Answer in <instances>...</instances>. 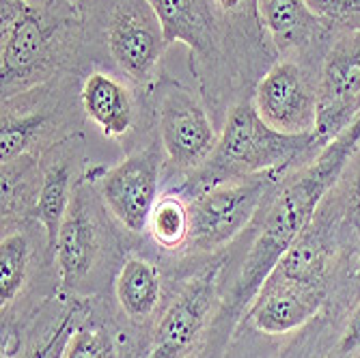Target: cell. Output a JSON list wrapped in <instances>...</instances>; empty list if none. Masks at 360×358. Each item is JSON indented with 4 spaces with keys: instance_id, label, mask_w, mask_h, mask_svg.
I'll return each instance as SVG.
<instances>
[{
    "instance_id": "cb8c5ba5",
    "label": "cell",
    "mask_w": 360,
    "mask_h": 358,
    "mask_svg": "<svg viewBox=\"0 0 360 358\" xmlns=\"http://www.w3.org/2000/svg\"><path fill=\"white\" fill-rule=\"evenodd\" d=\"M117 345L110 333L95 326H80L70 339L65 358H115Z\"/></svg>"
},
{
    "instance_id": "9a60e30c",
    "label": "cell",
    "mask_w": 360,
    "mask_h": 358,
    "mask_svg": "<svg viewBox=\"0 0 360 358\" xmlns=\"http://www.w3.org/2000/svg\"><path fill=\"white\" fill-rule=\"evenodd\" d=\"M97 201H100V194H97L93 181L82 175L76 186L68 216L60 224L54 250V262L58 266L60 283L65 289H76L80 283H84L102 252Z\"/></svg>"
},
{
    "instance_id": "83f0119b",
    "label": "cell",
    "mask_w": 360,
    "mask_h": 358,
    "mask_svg": "<svg viewBox=\"0 0 360 358\" xmlns=\"http://www.w3.org/2000/svg\"><path fill=\"white\" fill-rule=\"evenodd\" d=\"M63 3H68L70 7H74L76 11H80L82 18H86L89 9H91V5H93V0H63Z\"/></svg>"
},
{
    "instance_id": "ba28073f",
    "label": "cell",
    "mask_w": 360,
    "mask_h": 358,
    "mask_svg": "<svg viewBox=\"0 0 360 358\" xmlns=\"http://www.w3.org/2000/svg\"><path fill=\"white\" fill-rule=\"evenodd\" d=\"M287 177V175H285ZM266 173L214 184L188 199L190 238L188 246L199 252H212L226 246L246 226L252 224L266 199L285 179Z\"/></svg>"
},
{
    "instance_id": "277c9868",
    "label": "cell",
    "mask_w": 360,
    "mask_h": 358,
    "mask_svg": "<svg viewBox=\"0 0 360 358\" xmlns=\"http://www.w3.org/2000/svg\"><path fill=\"white\" fill-rule=\"evenodd\" d=\"M323 143L313 134H285L270 127L255 110L250 97L238 102L226 113L220 139L201 169L184 177L177 190L186 199L196 197L205 188L252 175H289L321 151Z\"/></svg>"
},
{
    "instance_id": "30bf717a",
    "label": "cell",
    "mask_w": 360,
    "mask_h": 358,
    "mask_svg": "<svg viewBox=\"0 0 360 358\" xmlns=\"http://www.w3.org/2000/svg\"><path fill=\"white\" fill-rule=\"evenodd\" d=\"M360 115V30L337 32L317 72L313 134L326 145Z\"/></svg>"
},
{
    "instance_id": "52a82bcc",
    "label": "cell",
    "mask_w": 360,
    "mask_h": 358,
    "mask_svg": "<svg viewBox=\"0 0 360 358\" xmlns=\"http://www.w3.org/2000/svg\"><path fill=\"white\" fill-rule=\"evenodd\" d=\"M151 102L155 134L165 149L167 167L181 177L201 169L220 139L203 95L162 74L151 91Z\"/></svg>"
},
{
    "instance_id": "5b68a950",
    "label": "cell",
    "mask_w": 360,
    "mask_h": 358,
    "mask_svg": "<svg viewBox=\"0 0 360 358\" xmlns=\"http://www.w3.org/2000/svg\"><path fill=\"white\" fill-rule=\"evenodd\" d=\"M84 22L86 48L100 46L112 72L151 93L169 41L149 0H93Z\"/></svg>"
},
{
    "instance_id": "f1b7e54d",
    "label": "cell",
    "mask_w": 360,
    "mask_h": 358,
    "mask_svg": "<svg viewBox=\"0 0 360 358\" xmlns=\"http://www.w3.org/2000/svg\"><path fill=\"white\" fill-rule=\"evenodd\" d=\"M250 9H252V13L259 18V11H257V0H250Z\"/></svg>"
},
{
    "instance_id": "7a4b0ae2",
    "label": "cell",
    "mask_w": 360,
    "mask_h": 358,
    "mask_svg": "<svg viewBox=\"0 0 360 358\" xmlns=\"http://www.w3.org/2000/svg\"><path fill=\"white\" fill-rule=\"evenodd\" d=\"M358 149L360 115L341 134L326 143L309 165L289 173L276 186L252 220L257 236L242 264V272L231 291V300L222 305L220 317L229 319L231 315V319H238L242 311H248L261 285L268 281L283 255L315 218L326 194L337 186Z\"/></svg>"
},
{
    "instance_id": "d4e9b609",
    "label": "cell",
    "mask_w": 360,
    "mask_h": 358,
    "mask_svg": "<svg viewBox=\"0 0 360 358\" xmlns=\"http://www.w3.org/2000/svg\"><path fill=\"white\" fill-rule=\"evenodd\" d=\"M78 315H80V309L76 305H72L68 311L60 315V319L56 321V326L52 328V333L37 347H32L24 358H65L70 339L76 333V328L80 326L78 319H76Z\"/></svg>"
},
{
    "instance_id": "4fadbf2b",
    "label": "cell",
    "mask_w": 360,
    "mask_h": 358,
    "mask_svg": "<svg viewBox=\"0 0 360 358\" xmlns=\"http://www.w3.org/2000/svg\"><path fill=\"white\" fill-rule=\"evenodd\" d=\"M84 119L110 141L129 139L145 117H153L151 93L108 70H89L80 84Z\"/></svg>"
},
{
    "instance_id": "484cf974",
    "label": "cell",
    "mask_w": 360,
    "mask_h": 358,
    "mask_svg": "<svg viewBox=\"0 0 360 358\" xmlns=\"http://www.w3.org/2000/svg\"><path fill=\"white\" fill-rule=\"evenodd\" d=\"M356 350H360V302L354 309V313L349 315V321H347V326H345L341 341H339V354L341 356H349Z\"/></svg>"
},
{
    "instance_id": "5bb4252c",
    "label": "cell",
    "mask_w": 360,
    "mask_h": 358,
    "mask_svg": "<svg viewBox=\"0 0 360 358\" xmlns=\"http://www.w3.org/2000/svg\"><path fill=\"white\" fill-rule=\"evenodd\" d=\"M259 22L278 58L300 60L319 72L333 32L307 5V0H257Z\"/></svg>"
},
{
    "instance_id": "9c48e42d",
    "label": "cell",
    "mask_w": 360,
    "mask_h": 358,
    "mask_svg": "<svg viewBox=\"0 0 360 358\" xmlns=\"http://www.w3.org/2000/svg\"><path fill=\"white\" fill-rule=\"evenodd\" d=\"M167 155L160 141L132 151L119 165L106 169L95 167L84 177L93 181L106 212L129 234H145L160 186L165 179Z\"/></svg>"
},
{
    "instance_id": "ac0fdd59",
    "label": "cell",
    "mask_w": 360,
    "mask_h": 358,
    "mask_svg": "<svg viewBox=\"0 0 360 358\" xmlns=\"http://www.w3.org/2000/svg\"><path fill=\"white\" fill-rule=\"evenodd\" d=\"M117 302L132 321H147L158 311L162 279L158 268L143 257H127L115 281Z\"/></svg>"
},
{
    "instance_id": "ffe728a7",
    "label": "cell",
    "mask_w": 360,
    "mask_h": 358,
    "mask_svg": "<svg viewBox=\"0 0 360 358\" xmlns=\"http://www.w3.org/2000/svg\"><path fill=\"white\" fill-rule=\"evenodd\" d=\"M326 268H328V246H326L323 229L315 224L313 218L307 229L298 236V240L283 255L272 274L307 285L326 287Z\"/></svg>"
},
{
    "instance_id": "603a6c76",
    "label": "cell",
    "mask_w": 360,
    "mask_h": 358,
    "mask_svg": "<svg viewBox=\"0 0 360 358\" xmlns=\"http://www.w3.org/2000/svg\"><path fill=\"white\" fill-rule=\"evenodd\" d=\"M307 5L333 32L360 30V0H307Z\"/></svg>"
},
{
    "instance_id": "8fae6325",
    "label": "cell",
    "mask_w": 360,
    "mask_h": 358,
    "mask_svg": "<svg viewBox=\"0 0 360 358\" xmlns=\"http://www.w3.org/2000/svg\"><path fill=\"white\" fill-rule=\"evenodd\" d=\"M250 100L257 115L285 134H309L317 119V70L278 58L259 78Z\"/></svg>"
},
{
    "instance_id": "4316f807",
    "label": "cell",
    "mask_w": 360,
    "mask_h": 358,
    "mask_svg": "<svg viewBox=\"0 0 360 358\" xmlns=\"http://www.w3.org/2000/svg\"><path fill=\"white\" fill-rule=\"evenodd\" d=\"M218 9L226 15V18H236V15H248L252 20L259 22V18L252 13L250 9V0H216ZM261 24V22H259Z\"/></svg>"
},
{
    "instance_id": "44dd1931",
    "label": "cell",
    "mask_w": 360,
    "mask_h": 358,
    "mask_svg": "<svg viewBox=\"0 0 360 358\" xmlns=\"http://www.w3.org/2000/svg\"><path fill=\"white\" fill-rule=\"evenodd\" d=\"M147 234L165 250H177L188 244L190 205L177 188L160 194L147 222Z\"/></svg>"
},
{
    "instance_id": "2e32d148",
    "label": "cell",
    "mask_w": 360,
    "mask_h": 358,
    "mask_svg": "<svg viewBox=\"0 0 360 358\" xmlns=\"http://www.w3.org/2000/svg\"><path fill=\"white\" fill-rule=\"evenodd\" d=\"M80 153H82L80 134H76L54 145L50 151L41 155V186H39L37 205L35 212H32V218L44 226L50 257H54L60 224L65 216H68L76 186L82 179L78 177V169L82 162Z\"/></svg>"
},
{
    "instance_id": "8992f818",
    "label": "cell",
    "mask_w": 360,
    "mask_h": 358,
    "mask_svg": "<svg viewBox=\"0 0 360 358\" xmlns=\"http://www.w3.org/2000/svg\"><path fill=\"white\" fill-rule=\"evenodd\" d=\"M78 74L68 72L48 82L3 100L0 115V162H11L20 155L41 158L54 145L80 134Z\"/></svg>"
},
{
    "instance_id": "7c38bea8",
    "label": "cell",
    "mask_w": 360,
    "mask_h": 358,
    "mask_svg": "<svg viewBox=\"0 0 360 358\" xmlns=\"http://www.w3.org/2000/svg\"><path fill=\"white\" fill-rule=\"evenodd\" d=\"M222 268V262H214L181 287L158 321L149 358H186L192 352L218 302Z\"/></svg>"
},
{
    "instance_id": "7402d4cb",
    "label": "cell",
    "mask_w": 360,
    "mask_h": 358,
    "mask_svg": "<svg viewBox=\"0 0 360 358\" xmlns=\"http://www.w3.org/2000/svg\"><path fill=\"white\" fill-rule=\"evenodd\" d=\"M30 244L28 236L15 226H5L0 240V305L3 311L20 296L28 279Z\"/></svg>"
},
{
    "instance_id": "e0dca14e",
    "label": "cell",
    "mask_w": 360,
    "mask_h": 358,
    "mask_svg": "<svg viewBox=\"0 0 360 358\" xmlns=\"http://www.w3.org/2000/svg\"><path fill=\"white\" fill-rule=\"evenodd\" d=\"M326 298V287L289 281L270 274L246 311L252 326L264 335H287L317 315Z\"/></svg>"
},
{
    "instance_id": "6da1fadb",
    "label": "cell",
    "mask_w": 360,
    "mask_h": 358,
    "mask_svg": "<svg viewBox=\"0 0 360 358\" xmlns=\"http://www.w3.org/2000/svg\"><path fill=\"white\" fill-rule=\"evenodd\" d=\"M169 46L184 44L190 52V72L199 80V93L214 113L231 110L250 97L278 60L264 28L248 15L226 18L216 0H149Z\"/></svg>"
},
{
    "instance_id": "d6986e66",
    "label": "cell",
    "mask_w": 360,
    "mask_h": 358,
    "mask_svg": "<svg viewBox=\"0 0 360 358\" xmlns=\"http://www.w3.org/2000/svg\"><path fill=\"white\" fill-rule=\"evenodd\" d=\"M39 186L41 158L20 155L11 162H3V229L15 224V216H32Z\"/></svg>"
},
{
    "instance_id": "3957f363",
    "label": "cell",
    "mask_w": 360,
    "mask_h": 358,
    "mask_svg": "<svg viewBox=\"0 0 360 358\" xmlns=\"http://www.w3.org/2000/svg\"><path fill=\"white\" fill-rule=\"evenodd\" d=\"M86 22L63 0H0L3 100L60 74H80Z\"/></svg>"
}]
</instances>
